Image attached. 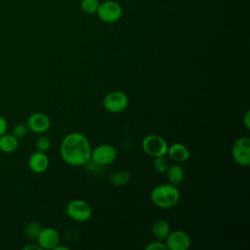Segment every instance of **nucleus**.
<instances>
[{"label": "nucleus", "instance_id": "obj_5", "mask_svg": "<svg viewBox=\"0 0 250 250\" xmlns=\"http://www.w3.org/2000/svg\"><path fill=\"white\" fill-rule=\"evenodd\" d=\"M231 156L233 160L242 167H248L250 164V138L243 136L236 139L231 147Z\"/></svg>", "mask_w": 250, "mask_h": 250}, {"label": "nucleus", "instance_id": "obj_7", "mask_svg": "<svg viewBox=\"0 0 250 250\" xmlns=\"http://www.w3.org/2000/svg\"><path fill=\"white\" fill-rule=\"evenodd\" d=\"M129 104L127 95L122 91H112L104 98L103 104L105 110L111 113H119L124 111Z\"/></svg>", "mask_w": 250, "mask_h": 250}, {"label": "nucleus", "instance_id": "obj_8", "mask_svg": "<svg viewBox=\"0 0 250 250\" xmlns=\"http://www.w3.org/2000/svg\"><path fill=\"white\" fill-rule=\"evenodd\" d=\"M117 157L116 148L109 144H103L92 149L91 160L101 166H107L115 161Z\"/></svg>", "mask_w": 250, "mask_h": 250}, {"label": "nucleus", "instance_id": "obj_15", "mask_svg": "<svg viewBox=\"0 0 250 250\" xmlns=\"http://www.w3.org/2000/svg\"><path fill=\"white\" fill-rule=\"evenodd\" d=\"M19 146V140L13 134H3L0 136V151L11 153Z\"/></svg>", "mask_w": 250, "mask_h": 250}, {"label": "nucleus", "instance_id": "obj_4", "mask_svg": "<svg viewBox=\"0 0 250 250\" xmlns=\"http://www.w3.org/2000/svg\"><path fill=\"white\" fill-rule=\"evenodd\" d=\"M142 147L147 155L156 157L167 154L168 144L161 136L151 134L144 138L142 142Z\"/></svg>", "mask_w": 250, "mask_h": 250}, {"label": "nucleus", "instance_id": "obj_13", "mask_svg": "<svg viewBox=\"0 0 250 250\" xmlns=\"http://www.w3.org/2000/svg\"><path fill=\"white\" fill-rule=\"evenodd\" d=\"M167 154L176 162H185L189 157V150L185 145L181 143H174L171 146H168Z\"/></svg>", "mask_w": 250, "mask_h": 250}, {"label": "nucleus", "instance_id": "obj_27", "mask_svg": "<svg viewBox=\"0 0 250 250\" xmlns=\"http://www.w3.org/2000/svg\"><path fill=\"white\" fill-rule=\"evenodd\" d=\"M30 249H34V250H42V248L37 244V245H33V244H29L23 247V250H30Z\"/></svg>", "mask_w": 250, "mask_h": 250}, {"label": "nucleus", "instance_id": "obj_6", "mask_svg": "<svg viewBox=\"0 0 250 250\" xmlns=\"http://www.w3.org/2000/svg\"><path fill=\"white\" fill-rule=\"evenodd\" d=\"M99 19L106 23H113L122 17V8L120 4L113 0H106L100 3L96 13Z\"/></svg>", "mask_w": 250, "mask_h": 250}, {"label": "nucleus", "instance_id": "obj_28", "mask_svg": "<svg viewBox=\"0 0 250 250\" xmlns=\"http://www.w3.org/2000/svg\"><path fill=\"white\" fill-rule=\"evenodd\" d=\"M69 248L68 247H65V246H61V245H57L53 250H68Z\"/></svg>", "mask_w": 250, "mask_h": 250}, {"label": "nucleus", "instance_id": "obj_22", "mask_svg": "<svg viewBox=\"0 0 250 250\" xmlns=\"http://www.w3.org/2000/svg\"><path fill=\"white\" fill-rule=\"evenodd\" d=\"M28 131H29V129H28L26 123H19L13 129V135L18 140H20V139H22L23 137H25L27 135Z\"/></svg>", "mask_w": 250, "mask_h": 250}, {"label": "nucleus", "instance_id": "obj_17", "mask_svg": "<svg viewBox=\"0 0 250 250\" xmlns=\"http://www.w3.org/2000/svg\"><path fill=\"white\" fill-rule=\"evenodd\" d=\"M130 172L127 170H119V171H115L113 172L109 178L108 181L109 183L114 186V187H123L125 185L128 184L129 180H130Z\"/></svg>", "mask_w": 250, "mask_h": 250}, {"label": "nucleus", "instance_id": "obj_21", "mask_svg": "<svg viewBox=\"0 0 250 250\" xmlns=\"http://www.w3.org/2000/svg\"><path fill=\"white\" fill-rule=\"evenodd\" d=\"M35 146L37 148V150L39 151H43L46 152L49 150V148L51 147V140L49 137L47 136H40L35 143Z\"/></svg>", "mask_w": 250, "mask_h": 250}, {"label": "nucleus", "instance_id": "obj_20", "mask_svg": "<svg viewBox=\"0 0 250 250\" xmlns=\"http://www.w3.org/2000/svg\"><path fill=\"white\" fill-rule=\"evenodd\" d=\"M41 225L37 222H29L25 226V234L30 239H36L40 230H41Z\"/></svg>", "mask_w": 250, "mask_h": 250}, {"label": "nucleus", "instance_id": "obj_3", "mask_svg": "<svg viewBox=\"0 0 250 250\" xmlns=\"http://www.w3.org/2000/svg\"><path fill=\"white\" fill-rule=\"evenodd\" d=\"M66 215L73 221L83 223L88 221L92 216L90 204L82 199H74L67 203L65 208Z\"/></svg>", "mask_w": 250, "mask_h": 250}, {"label": "nucleus", "instance_id": "obj_19", "mask_svg": "<svg viewBox=\"0 0 250 250\" xmlns=\"http://www.w3.org/2000/svg\"><path fill=\"white\" fill-rule=\"evenodd\" d=\"M153 169L162 174V173H165L169 167V163H168V160L166 159L165 155H162V156H156V157H153Z\"/></svg>", "mask_w": 250, "mask_h": 250}, {"label": "nucleus", "instance_id": "obj_18", "mask_svg": "<svg viewBox=\"0 0 250 250\" xmlns=\"http://www.w3.org/2000/svg\"><path fill=\"white\" fill-rule=\"evenodd\" d=\"M99 0H81L80 1V8L83 13L87 15H93L97 13V10L100 6Z\"/></svg>", "mask_w": 250, "mask_h": 250}, {"label": "nucleus", "instance_id": "obj_9", "mask_svg": "<svg viewBox=\"0 0 250 250\" xmlns=\"http://www.w3.org/2000/svg\"><path fill=\"white\" fill-rule=\"evenodd\" d=\"M164 241L167 250H188L191 245L189 235L180 229L170 231Z\"/></svg>", "mask_w": 250, "mask_h": 250}, {"label": "nucleus", "instance_id": "obj_12", "mask_svg": "<svg viewBox=\"0 0 250 250\" xmlns=\"http://www.w3.org/2000/svg\"><path fill=\"white\" fill-rule=\"evenodd\" d=\"M49 162V158L45 152L36 150L28 158V167L33 173L42 174L48 169Z\"/></svg>", "mask_w": 250, "mask_h": 250}, {"label": "nucleus", "instance_id": "obj_23", "mask_svg": "<svg viewBox=\"0 0 250 250\" xmlns=\"http://www.w3.org/2000/svg\"><path fill=\"white\" fill-rule=\"evenodd\" d=\"M83 166L85 167V170L91 175H100L103 171V168H104V166H101V165L97 164L96 162H94L91 159L87 163H85Z\"/></svg>", "mask_w": 250, "mask_h": 250}, {"label": "nucleus", "instance_id": "obj_16", "mask_svg": "<svg viewBox=\"0 0 250 250\" xmlns=\"http://www.w3.org/2000/svg\"><path fill=\"white\" fill-rule=\"evenodd\" d=\"M165 173L167 174V179H168L169 183L172 185H175V186L180 185L185 178V171L178 164L169 166Z\"/></svg>", "mask_w": 250, "mask_h": 250}, {"label": "nucleus", "instance_id": "obj_1", "mask_svg": "<svg viewBox=\"0 0 250 250\" xmlns=\"http://www.w3.org/2000/svg\"><path fill=\"white\" fill-rule=\"evenodd\" d=\"M91 152L89 140L78 132L67 134L60 146L61 157L71 166H83L91 159Z\"/></svg>", "mask_w": 250, "mask_h": 250}, {"label": "nucleus", "instance_id": "obj_10", "mask_svg": "<svg viewBox=\"0 0 250 250\" xmlns=\"http://www.w3.org/2000/svg\"><path fill=\"white\" fill-rule=\"evenodd\" d=\"M26 125L29 131L36 134H43L49 130L51 120L49 116L43 112H34L28 116Z\"/></svg>", "mask_w": 250, "mask_h": 250}, {"label": "nucleus", "instance_id": "obj_24", "mask_svg": "<svg viewBox=\"0 0 250 250\" xmlns=\"http://www.w3.org/2000/svg\"><path fill=\"white\" fill-rule=\"evenodd\" d=\"M146 250H167V247L165 242H163L162 240L155 239L146 246Z\"/></svg>", "mask_w": 250, "mask_h": 250}, {"label": "nucleus", "instance_id": "obj_26", "mask_svg": "<svg viewBox=\"0 0 250 250\" xmlns=\"http://www.w3.org/2000/svg\"><path fill=\"white\" fill-rule=\"evenodd\" d=\"M243 123L246 127V129H250V111L247 110L243 117Z\"/></svg>", "mask_w": 250, "mask_h": 250}, {"label": "nucleus", "instance_id": "obj_11", "mask_svg": "<svg viewBox=\"0 0 250 250\" xmlns=\"http://www.w3.org/2000/svg\"><path fill=\"white\" fill-rule=\"evenodd\" d=\"M36 240L37 244L42 249L51 250L60 244V234L53 228H43L41 229Z\"/></svg>", "mask_w": 250, "mask_h": 250}, {"label": "nucleus", "instance_id": "obj_14", "mask_svg": "<svg viewBox=\"0 0 250 250\" xmlns=\"http://www.w3.org/2000/svg\"><path fill=\"white\" fill-rule=\"evenodd\" d=\"M151 231H152V234L155 237V239L164 241L165 238L167 237V235L169 234V232L171 231V227H170V224L166 220L159 219L153 223Z\"/></svg>", "mask_w": 250, "mask_h": 250}, {"label": "nucleus", "instance_id": "obj_25", "mask_svg": "<svg viewBox=\"0 0 250 250\" xmlns=\"http://www.w3.org/2000/svg\"><path fill=\"white\" fill-rule=\"evenodd\" d=\"M7 129H8L7 120L2 115H0V136L5 134L7 132Z\"/></svg>", "mask_w": 250, "mask_h": 250}, {"label": "nucleus", "instance_id": "obj_2", "mask_svg": "<svg viewBox=\"0 0 250 250\" xmlns=\"http://www.w3.org/2000/svg\"><path fill=\"white\" fill-rule=\"evenodd\" d=\"M151 202L163 209H169L176 206L180 200V190L177 186L170 183L156 186L150 192Z\"/></svg>", "mask_w": 250, "mask_h": 250}]
</instances>
